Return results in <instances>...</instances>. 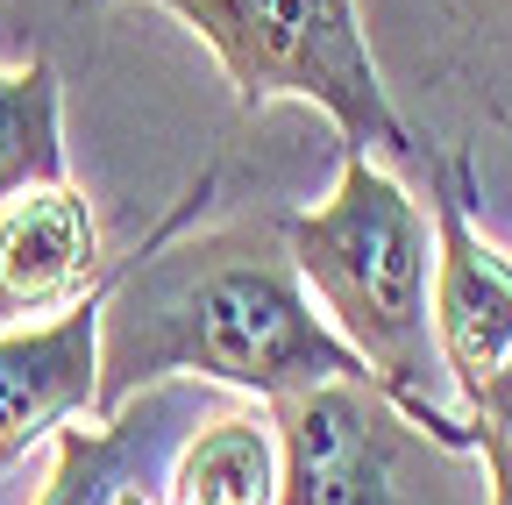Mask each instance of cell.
I'll use <instances>...</instances> for the list:
<instances>
[{"label": "cell", "mask_w": 512, "mask_h": 505, "mask_svg": "<svg viewBox=\"0 0 512 505\" xmlns=\"http://www.w3.org/2000/svg\"><path fill=\"white\" fill-rule=\"evenodd\" d=\"M121 271L128 257H114L50 321L0 328V470L29 463V449H43L57 427H72L100 406V335H107V299Z\"/></svg>", "instance_id": "obj_6"}, {"label": "cell", "mask_w": 512, "mask_h": 505, "mask_svg": "<svg viewBox=\"0 0 512 505\" xmlns=\"http://www.w3.org/2000/svg\"><path fill=\"white\" fill-rule=\"evenodd\" d=\"M150 413H157V399L143 392L107 420L86 413L72 427H57L50 434V477L29 505H107L121 484L150 477Z\"/></svg>", "instance_id": "obj_9"}, {"label": "cell", "mask_w": 512, "mask_h": 505, "mask_svg": "<svg viewBox=\"0 0 512 505\" xmlns=\"http://www.w3.org/2000/svg\"><path fill=\"white\" fill-rule=\"evenodd\" d=\"M278 228L313 306L363 356V370L448 449L477 456V427L434 406V221L406 178L377 150H342L335 193L278 214Z\"/></svg>", "instance_id": "obj_2"}, {"label": "cell", "mask_w": 512, "mask_h": 505, "mask_svg": "<svg viewBox=\"0 0 512 505\" xmlns=\"http://www.w3.org/2000/svg\"><path fill=\"white\" fill-rule=\"evenodd\" d=\"M448 36L463 43V65L484 93V114L512 129V0H434Z\"/></svg>", "instance_id": "obj_11"}, {"label": "cell", "mask_w": 512, "mask_h": 505, "mask_svg": "<svg viewBox=\"0 0 512 505\" xmlns=\"http://www.w3.org/2000/svg\"><path fill=\"white\" fill-rule=\"evenodd\" d=\"M271 434L278 505H413L441 463L470 456L420 427L377 377H328L278 399Z\"/></svg>", "instance_id": "obj_4"}, {"label": "cell", "mask_w": 512, "mask_h": 505, "mask_svg": "<svg viewBox=\"0 0 512 505\" xmlns=\"http://www.w3.org/2000/svg\"><path fill=\"white\" fill-rule=\"evenodd\" d=\"M214 200V171L185 185V200L128 249V271L107 299L100 335V406L121 413L171 377H200L249 399H292L328 377H370L363 356L313 306L278 221H228L214 235H185Z\"/></svg>", "instance_id": "obj_1"}, {"label": "cell", "mask_w": 512, "mask_h": 505, "mask_svg": "<svg viewBox=\"0 0 512 505\" xmlns=\"http://www.w3.org/2000/svg\"><path fill=\"white\" fill-rule=\"evenodd\" d=\"M64 178V79L50 57L0 65V200Z\"/></svg>", "instance_id": "obj_10"}, {"label": "cell", "mask_w": 512, "mask_h": 505, "mask_svg": "<svg viewBox=\"0 0 512 505\" xmlns=\"http://www.w3.org/2000/svg\"><path fill=\"white\" fill-rule=\"evenodd\" d=\"M164 505H278V434L256 413H221L171 456Z\"/></svg>", "instance_id": "obj_8"}, {"label": "cell", "mask_w": 512, "mask_h": 505, "mask_svg": "<svg viewBox=\"0 0 512 505\" xmlns=\"http://www.w3.org/2000/svg\"><path fill=\"white\" fill-rule=\"evenodd\" d=\"M477 164L456 150L441 157V178L427 185L434 221V356L441 377L463 392V420L477 427L498 392L512 385V257L470 214Z\"/></svg>", "instance_id": "obj_5"}, {"label": "cell", "mask_w": 512, "mask_h": 505, "mask_svg": "<svg viewBox=\"0 0 512 505\" xmlns=\"http://www.w3.org/2000/svg\"><path fill=\"white\" fill-rule=\"evenodd\" d=\"M477 470L484 505H512V427H477Z\"/></svg>", "instance_id": "obj_12"}, {"label": "cell", "mask_w": 512, "mask_h": 505, "mask_svg": "<svg viewBox=\"0 0 512 505\" xmlns=\"http://www.w3.org/2000/svg\"><path fill=\"white\" fill-rule=\"evenodd\" d=\"M477 427H512V385H505V392H498V406H491V413H484V420H477Z\"/></svg>", "instance_id": "obj_14"}, {"label": "cell", "mask_w": 512, "mask_h": 505, "mask_svg": "<svg viewBox=\"0 0 512 505\" xmlns=\"http://www.w3.org/2000/svg\"><path fill=\"white\" fill-rule=\"evenodd\" d=\"M100 271H107L100 221L72 178H50V185L0 200V321L72 306Z\"/></svg>", "instance_id": "obj_7"}, {"label": "cell", "mask_w": 512, "mask_h": 505, "mask_svg": "<svg viewBox=\"0 0 512 505\" xmlns=\"http://www.w3.org/2000/svg\"><path fill=\"white\" fill-rule=\"evenodd\" d=\"M178 15L214 50V65L242 114H264L278 100H299L335 121L342 150L420 157V136L384 93V72L370 57L363 0H150Z\"/></svg>", "instance_id": "obj_3"}, {"label": "cell", "mask_w": 512, "mask_h": 505, "mask_svg": "<svg viewBox=\"0 0 512 505\" xmlns=\"http://www.w3.org/2000/svg\"><path fill=\"white\" fill-rule=\"evenodd\" d=\"M107 505H164V491H157L150 477H136V484H121V491H114Z\"/></svg>", "instance_id": "obj_13"}]
</instances>
